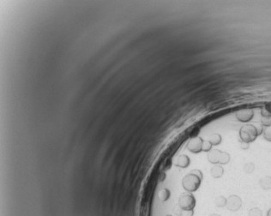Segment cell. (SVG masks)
Returning <instances> with one entry per match:
<instances>
[{
    "label": "cell",
    "mask_w": 271,
    "mask_h": 216,
    "mask_svg": "<svg viewBox=\"0 0 271 216\" xmlns=\"http://www.w3.org/2000/svg\"><path fill=\"white\" fill-rule=\"evenodd\" d=\"M202 180L198 176L192 173L191 171L186 175L182 179V186L187 192L193 193L197 191L201 186Z\"/></svg>",
    "instance_id": "6da1fadb"
},
{
    "label": "cell",
    "mask_w": 271,
    "mask_h": 216,
    "mask_svg": "<svg viewBox=\"0 0 271 216\" xmlns=\"http://www.w3.org/2000/svg\"><path fill=\"white\" fill-rule=\"evenodd\" d=\"M257 136V129L253 124H245L239 130V137L242 142L251 143L254 142Z\"/></svg>",
    "instance_id": "7a4b0ae2"
},
{
    "label": "cell",
    "mask_w": 271,
    "mask_h": 216,
    "mask_svg": "<svg viewBox=\"0 0 271 216\" xmlns=\"http://www.w3.org/2000/svg\"><path fill=\"white\" fill-rule=\"evenodd\" d=\"M196 198L192 193L185 192L180 195L178 198V205L183 210H193L196 207Z\"/></svg>",
    "instance_id": "3957f363"
},
{
    "label": "cell",
    "mask_w": 271,
    "mask_h": 216,
    "mask_svg": "<svg viewBox=\"0 0 271 216\" xmlns=\"http://www.w3.org/2000/svg\"><path fill=\"white\" fill-rule=\"evenodd\" d=\"M242 206V200L237 195H231L227 198V209L232 212H236L240 209Z\"/></svg>",
    "instance_id": "277c9868"
},
{
    "label": "cell",
    "mask_w": 271,
    "mask_h": 216,
    "mask_svg": "<svg viewBox=\"0 0 271 216\" xmlns=\"http://www.w3.org/2000/svg\"><path fill=\"white\" fill-rule=\"evenodd\" d=\"M203 140L200 136H194L192 137L187 144V149L190 152L193 153H199L202 152Z\"/></svg>",
    "instance_id": "5b68a950"
},
{
    "label": "cell",
    "mask_w": 271,
    "mask_h": 216,
    "mask_svg": "<svg viewBox=\"0 0 271 216\" xmlns=\"http://www.w3.org/2000/svg\"><path fill=\"white\" fill-rule=\"evenodd\" d=\"M236 119L242 123H247L252 119L254 117V111L251 108H244L238 110L235 114Z\"/></svg>",
    "instance_id": "8992f818"
},
{
    "label": "cell",
    "mask_w": 271,
    "mask_h": 216,
    "mask_svg": "<svg viewBox=\"0 0 271 216\" xmlns=\"http://www.w3.org/2000/svg\"><path fill=\"white\" fill-rule=\"evenodd\" d=\"M190 164V159L189 156H187L186 154H181L176 158V160L174 161V165L176 166H178L179 168H187Z\"/></svg>",
    "instance_id": "52a82bcc"
},
{
    "label": "cell",
    "mask_w": 271,
    "mask_h": 216,
    "mask_svg": "<svg viewBox=\"0 0 271 216\" xmlns=\"http://www.w3.org/2000/svg\"><path fill=\"white\" fill-rule=\"evenodd\" d=\"M222 151H221L219 149H212L210 152H208V160L209 161V163H211L213 165L219 164V159L221 156V153Z\"/></svg>",
    "instance_id": "ba28073f"
},
{
    "label": "cell",
    "mask_w": 271,
    "mask_h": 216,
    "mask_svg": "<svg viewBox=\"0 0 271 216\" xmlns=\"http://www.w3.org/2000/svg\"><path fill=\"white\" fill-rule=\"evenodd\" d=\"M210 173H211L213 178H215V179H220V178H221L223 176L224 169L221 166V165H214L213 167L211 168V170H210Z\"/></svg>",
    "instance_id": "9c48e42d"
},
{
    "label": "cell",
    "mask_w": 271,
    "mask_h": 216,
    "mask_svg": "<svg viewBox=\"0 0 271 216\" xmlns=\"http://www.w3.org/2000/svg\"><path fill=\"white\" fill-rule=\"evenodd\" d=\"M259 185L264 190H271V177L265 176L259 180Z\"/></svg>",
    "instance_id": "30bf717a"
},
{
    "label": "cell",
    "mask_w": 271,
    "mask_h": 216,
    "mask_svg": "<svg viewBox=\"0 0 271 216\" xmlns=\"http://www.w3.org/2000/svg\"><path fill=\"white\" fill-rule=\"evenodd\" d=\"M170 196H171L170 190H168V189H166V188L161 189L159 191V193H158V197H159L160 201H163V202L164 201H167L170 198Z\"/></svg>",
    "instance_id": "8fae6325"
},
{
    "label": "cell",
    "mask_w": 271,
    "mask_h": 216,
    "mask_svg": "<svg viewBox=\"0 0 271 216\" xmlns=\"http://www.w3.org/2000/svg\"><path fill=\"white\" fill-rule=\"evenodd\" d=\"M208 141L210 142V143H211L213 146H218L221 143L222 137H221V136L220 134L216 133V134L212 135L211 136L209 137V139H208Z\"/></svg>",
    "instance_id": "7c38bea8"
},
{
    "label": "cell",
    "mask_w": 271,
    "mask_h": 216,
    "mask_svg": "<svg viewBox=\"0 0 271 216\" xmlns=\"http://www.w3.org/2000/svg\"><path fill=\"white\" fill-rule=\"evenodd\" d=\"M230 154L227 153V152H221V156H220V159H219V164L220 165H227L229 163V161H230Z\"/></svg>",
    "instance_id": "4fadbf2b"
},
{
    "label": "cell",
    "mask_w": 271,
    "mask_h": 216,
    "mask_svg": "<svg viewBox=\"0 0 271 216\" xmlns=\"http://www.w3.org/2000/svg\"><path fill=\"white\" fill-rule=\"evenodd\" d=\"M215 204L218 208H223L227 205V198L223 196H219L215 199Z\"/></svg>",
    "instance_id": "5bb4252c"
},
{
    "label": "cell",
    "mask_w": 271,
    "mask_h": 216,
    "mask_svg": "<svg viewBox=\"0 0 271 216\" xmlns=\"http://www.w3.org/2000/svg\"><path fill=\"white\" fill-rule=\"evenodd\" d=\"M248 216H263V211L259 208H252L249 210Z\"/></svg>",
    "instance_id": "9a60e30c"
},
{
    "label": "cell",
    "mask_w": 271,
    "mask_h": 216,
    "mask_svg": "<svg viewBox=\"0 0 271 216\" xmlns=\"http://www.w3.org/2000/svg\"><path fill=\"white\" fill-rule=\"evenodd\" d=\"M261 123L263 126H271V116H262Z\"/></svg>",
    "instance_id": "2e32d148"
},
{
    "label": "cell",
    "mask_w": 271,
    "mask_h": 216,
    "mask_svg": "<svg viewBox=\"0 0 271 216\" xmlns=\"http://www.w3.org/2000/svg\"><path fill=\"white\" fill-rule=\"evenodd\" d=\"M212 145L209 141H207V140H203V148H202V151L203 152H210L212 150Z\"/></svg>",
    "instance_id": "e0dca14e"
},
{
    "label": "cell",
    "mask_w": 271,
    "mask_h": 216,
    "mask_svg": "<svg viewBox=\"0 0 271 216\" xmlns=\"http://www.w3.org/2000/svg\"><path fill=\"white\" fill-rule=\"evenodd\" d=\"M263 135H264V137L266 141L271 142V126L266 127L264 130Z\"/></svg>",
    "instance_id": "ac0fdd59"
},
{
    "label": "cell",
    "mask_w": 271,
    "mask_h": 216,
    "mask_svg": "<svg viewBox=\"0 0 271 216\" xmlns=\"http://www.w3.org/2000/svg\"><path fill=\"white\" fill-rule=\"evenodd\" d=\"M255 170V165L251 163V162H249V163H246L244 166V171L248 173V174H251L252 173L253 171Z\"/></svg>",
    "instance_id": "d6986e66"
},
{
    "label": "cell",
    "mask_w": 271,
    "mask_h": 216,
    "mask_svg": "<svg viewBox=\"0 0 271 216\" xmlns=\"http://www.w3.org/2000/svg\"><path fill=\"white\" fill-rule=\"evenodd\" d=\"M173 212H174V214H176L177 216H181V214H182V212H183V209L179 207V205H177L176 207L174 208V209H173Z\"/></svg>",
    "instance_id": "ffe728a7"
},
{
    "label": "cell",
    "mask_w": 271,
    "mask_h": 216,
    "mask_svg": "<svg viewBox=\"0 0 271 216\" xmlns=\"http://www.w3.org/2000/svg\"><path fill=\"white\" fill-rule=\"evenodd\" d=\"M194 210H183L181 216H193Z\"/></svg>",
    "instance_id": "44dd1931"
},
{
    "label": "cell",
    "mask_w": 271,
    "mask_h": 216,
    "mask_svg": "<svg viewBox=\"0 0 271 216\" xmlns=\"http://www.w3.org/2000/svg\"><path fill=\"white\" fill-rule=\"evenodd\" d=\"M191 172L192 173H194V174H196L197 176H198L199 178H200L201 179H203V172L200 171V170H197V169H195V170H192L191 171Z\"/></svg>",
    "instance_id": "7402d4cb"
},
{
    "label": "cell",
    "mask_w": 271,
    "mask_h": 216,
    "mask_svg": "<svg viewBox=\"0 0 271 216\" xmlns=\"http://www.w3.org/2000/svg\"><path fill=\"white\" fill-rule=\"evenodd\" d=\"M240 148H241L242 149H244V150H246V149H248L250 148V143L242 142L241 141V142H240Z\"/></svg>",
    "instance_id": "603a6c76"
},
{
    "label": "cell",
    "mask_w": 271,
    "mask_h": 216,
    "mask_svg": "<svg viewBox=\"0 0 271 216\" xmlns=\"http://www.w3.org/2000/svg\"><path fill=\"white\" fill-rule=\"evenodd\" d=\"M264 107H265V109H266L268 112H269V113H270V114H271V102H269V103H268V104L266 105V106H265Z\"/></svg>",
    "instance_id": "cb8c5ba5"
},
{
    "label": "cell",
    "mask_w": 271,
    "mask_h": 216,
    "mask_svg": "<svg viewBox=\"0 0 271 216\" xmlns=\"http://www.w3.org/2000/svg\"><path fill=\"white\" fill-rule=\"evenodd\" d=\"M267 216H271V209H269V211L267 213Z\"/></svg>",
    "instance_id": "d4e9b609"
},
{
    "label": "cell",
    "mask_w": 271,
    "mask_h": 216,
    "mask_svg": "<svg viewBox=\"0 0 271 216\" xmlns=\"http://www.w3.org/2000/svg\"><path fill=\"white\" fill-rule=\"evenodd\" d=\"M209 216H220L219 214H210Z\"/></svg>",
    "instance_id": "484cf974"
},
{
    "label": "cell",
    "mask_w": 271,
    "mask_h": 216,
    "mask_svg": "<svg viewBox=\"0 0 271 216\" xmlns=\"http://www.w3.org/2000/svg\"><path fill=\"white\" fill-rule=\"evenodd\" d=\"M165 216H172V215H170V214H167V215H165Z\"/></svg>",
    "instance_id": "4316f807"
}]
</instances>
